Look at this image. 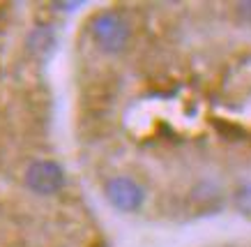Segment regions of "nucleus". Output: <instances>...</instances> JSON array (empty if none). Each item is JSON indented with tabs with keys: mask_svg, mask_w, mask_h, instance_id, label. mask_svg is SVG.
Listing matches in <instances>:
<instances>
[{
	"mask_svg": "<svg viewBox=\"0 0 251 247\" xmlns=\"http://www.w3.org/2000/svg\"><path fill=\"white\" fill-rule=\"evenodd\" d=\"M90 35L99 51H104L108 55H115V54H120V51H125V47L129 44L131 28H129V21L120 12L106 9V12H99L92 19Z\"/></svg>",
	"mask_w": 251,
	"mask_h": 247,
	"instance_id": "1",
	"label": "nucleus"
},
{
	"mask_svg": "<svg viewBox=\"0 0 251 247\" xmlns=\"http://www.w3.org/2000/svg\"><path fill=\"white\" fill-rule=\"evenodd\" d=\"M25 187L39 196H51L65 187V171L58 162L37 160L25 169Z\"/></svg>",
	"mask_w": 251,
	"mask_h": 247,
	"instance_id": "2",
	"label": "nucleus"
},
{
	"mask_svg": "<svg viewBox=\"0 0 251 247\" xmlns=\"http://www.w3.org/2000/svg\"><path fill=\"white\" fill-rule=\"evenodd\" d=\"M104 194H106L108 203L115 210H120V213H134V210H138L143 206L145 201L143 187L127 176L111 178L106 183V187H104Z\"/></svg>",
	"mask_w": 251,
	"mask_h": 247,
	"instance_id": "3",
	"label": "nucleus"
},
{
	"mask_svg": "<svg viewBox=\"0 0 251 247\" xmlns=\"http://www.w3.org/2000/svg\"><path fill=\"white\" fill-rule=\"evenodd\" d=\"M235 203H237V208L242 210V213H247V215L251 213V183L242 185L235 192Z\"/></svg>",
	"mask_w": 251,
	"mask_h": 247,
	"instance_id": "4",
	"label": "nucleus"
},
{
	"mask_svg": "<svg viewBox=\"0 0 251 247\" xmlns=\"http://www.w3.org/2000/svg\"><path fill=\"white\" fill-rule=\"evenodd\" d=\"M237 12H240L244 19L251 21V2H240V5H237Z\"/></svg>",
	"mask_w": 251,
	"mask_h": 247,
	"instance_id": "5",
	"label": "nucleus"
}]
</instances>
